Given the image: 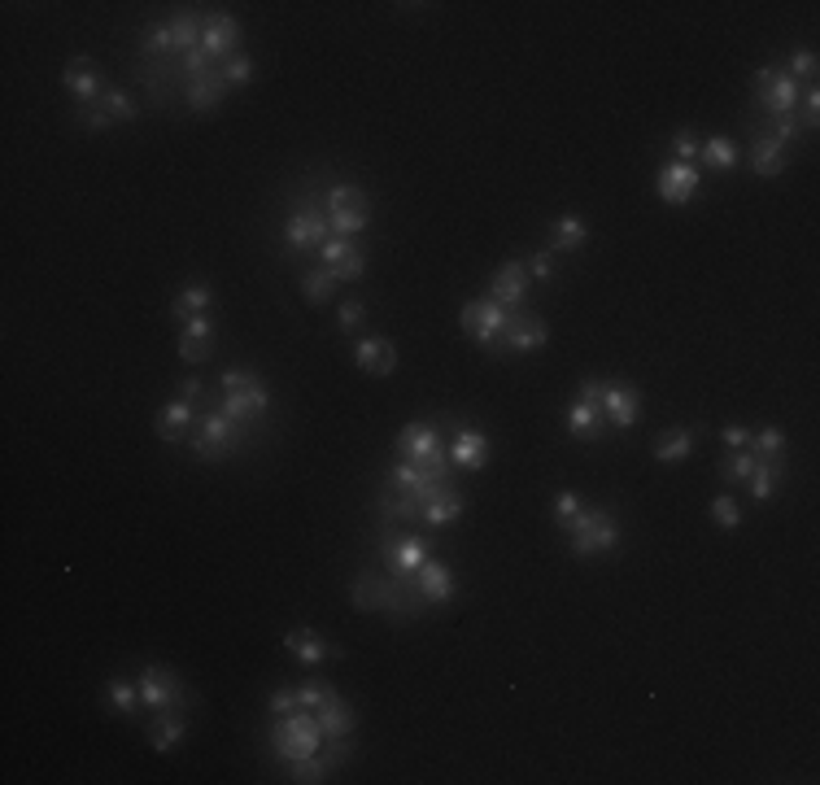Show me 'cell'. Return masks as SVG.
Here are the masks:
<instances>
[{
  "instance_id": "b9f144b4",
  "label": "cell",
  "mask_w": 820,
  "mask_h": 785,
  "mask_svg": "<svg viewBox=\"0 0 820 785\" xmlns=\"http://www.w3.org/2000/svg\"><path fill=\"white\" fill-rule=\"evenodd\" d=\"M288 781H297V785H319V781H328V764H323V755L288 759Z\"/></svg>"
},
{
  "instance_id": "6da1fadb",
  "label": "cell",
  "mask_w": 820,
  "mask_h": 785,
  "mask_svg": "<svg viewBox=\"0 0 820 785\" xmlns=\"http://www.w3.org/2000/svg\"><path fill=\"white\" fill-rule=\"evenodd\" d=\"M328 742L323 738V724L315 711L297 707L288 711V716H280V724L271 729V751L280 759H301V755H319V746Z\"/></svg>"
},
{
  "instance_id": "cb8c5ba5",
  "label": "cell",
  "mask_w": 820,
  "mask_h": 785,
  "mask_svg": "<svg viewBox=\"0 0 820 785\" xmlns=\"http://www.w3.org/2000/svg\"><path fill=\"white\" fill-rule=\"evenodd\" d=\"M210 345H214V319H210V314H192L184 336H179V358H184V362H205V358H210Z\"/></svg>"
},
{
  "instance_id": "7dc6e473",
  "label": "cell",
  "mask_w": 820,
  "mask_h": 785,
  "mask_svg": "<svg viewBox=\"0 0 820 785\" xmlns=\"http://www.w3.org/2000/svg\"><path fill=\"white\" fill-rule=\"evenodd\" d=\"M816 70H820V57L812 53V48H803V53H794V57H790L786 75H790L794 83H799V79H807V83H812V79H816Z\"/></svg>"
},
{
  "instance_id": "277c9868",
  "label": "cell",
  "mask_w": 820,
  "mask_h": 785,
  "mask_svg": "<svg viewBox=\"0 0 820 785\" xmlns=\"http://www.w3.org/2000/svg\"><path fill=\"white\" fill-rule=\"evenodd\" d=\"M568 541H572V554H602V550H611L615 541H620V528H615V519L607 511H598V506H581V515L572 519L568 528Z\"/></svg>"
},
{
  "instance_id": "f1b7e54d",
  "label": "cell",
  "mask_w": 820,
  "mask_h": 785,
  "mask_svg": "<svg viewBox=\"0 0 820 785\" xmlns=\"http://www.w3.org/2000/svg\"><path fill=\"white\" fill-rule=\"evenodd\" d=\"M184 729H188L184 711H158V720L149 724V742H153V751H158V755L175 751L179 738H184Z\"/></svg>"
},
{
  "instance_id": "e575fe53",
  "label": "cell",
  "mask_w": 820,
  "mask_h": 785,
  "mask_svg": "<svg viewBox=\"0 0 820 785\" xmlns=\"http://www.w3.org/2000/svg\"><path fill=\"white\" fill-rule=\"evenodd\" d=\"M694 441H698L694 428H672L668 437L655 441V458H659V463H681V458H690Z\"/></svg>"
},
{
  "instance_id": "44dd1931",
  "label": "cell",
  "mask_w": 820,
  "mask_h": 785,
  "mask_svg": "<svg viewBox=\"0 0 820 785\" xmlns=\"http://www.w3.org/2000/svg\"><path fill=\"white\" fill-rule=\"evenodd\" d=\"M284 650L297 663H306V668H319L323 659H332V646L323 642L315 628H288V633H284Z\"/></svg>"
},
{
  "instance_id": "ab89813d",
  "label": "cell",
  "mask_w": 820,
  "mask_h": 785,
  "mask_svg": "<svg viewBox=\"0 0 820 785\" xmlns=\"http://www.w3.org/2000/svg\"><path fill=\"white\" fill-rule=\"evenodd\" d=\"M332 288H336V275H332L328 267H323V262H319V267H310L306 275H301V297H306V301H315V306H323V301L332 297Z\"/></svg>"
},
{
  "instance_id": "9f6ffc18",
  "label": "cell",
  "mask_w": 820,
  "mask_h": 785,
  "mask_svg": "<svg viewBox=\"0 0 820 785\" xmlns=\"http://www.w3.org/2000/svg\"><path fill=\"white\" fill-rule=\"evenodd\" d=\"M602 393H607V380H594V376H589V380L581 384V402L602 406Z\"/></svg>"
},
{
  "instance_id": "f35d334b",
  "label": "cell",
  "mask_w": 820,
  "mask_h": 785,
  "mask_svg": "<svg viewBox=\"0 0 820 785\" xmlns=\"http://www.w3.org/2000/svg\"><path fill=\"white\" fill-rule=\"evenodd\" d=\"M781 476H786V467H781V463H768V458H759L755 471H751V493H755V502H773Z\"/></svg>"
},
{
  "instance_id": "7bdbcfd3",
  "label": "cell",
  "mask_w": 820,
  "mask_h": 785,
  "mask_svg": "<svg viewBox=\"0 0 820 785\" xmlns=\"http://www.w3.org/2000/svg\"><path fill=\"white\" fill-rule=\"evenodd\" d=\"M755 463H759V458H755L751 445H746V450H733V458H725V463H720V476H725L729 485H742V480H751Z\"/></svg>"
},
{
  "instance_id": "ac0fdd59",
  "label": "cell",
  "mask_w": 820,
  "mask_h": 785,
  "mask_svg": "<svg viewBox=\"0 0 820 785\" xmlns=\"http://www.w3.org/2000/svg\"><path fill=\"white\" fill-rule=\"evenodd\" d=\"M602 415H607V424H615V428H633L637 415H642V393H637L633 384H607V393H602Z\"/></svg>"
},
{
  "instance_id": "ba28073f",
  "label": "cell",
  "mask_w": 820,
  "mask_h": 785,
  "mask_svg": "<svg viewBox=\"0 0 820 785\" xmlns=\"http://www.w3.org/2000/svg\"><path fill=\"white\" fill-rule=\"evenodd\" d=\"M188 441H192V450H197L205 463H219L227 450H236V445H240V424H232L223 410H210V415L197 419V432H192Z\"/></svg>"
},
{
  "instance_id": "c3c4849f",
  "label": "cell",
  "mask_w": 820,
  "mask_h": 785,
  "mask_svg": "<svg viewBox=\"0 0 820 785\" xmlns=\"http://www.w3.org/2000/svg\"><path fill=\"white\" fill-rule=\"evenodd\" d=\"M711 519H716V524L725 528V533H733V528L742 524V511H738V502H733V498H725V493H720V498L711 502Z\"/></svg>"
},
{
  "instance_id": "7c38bea8",
  "label": "cell",
  "mask_w": 820,
  "mask_h": 785,
  "mask_svg": "<svg viewBox=\"0 0 820 785\" xmlns=\"http://www.w3.org/2000/svg\"><path fill=\"white\" fill-rule=\"evenodd\" d=\"M380 559L389 567V576H402V581H415V572L424 567L428 559V546L419 537H397V533H384L380 541Z\"/></svg>"
},
{
  "instance_id": "db71d44e",
  "label": "cell",
  "mask_w": 820,
  "mask_h": 785,
  "mask_svg": "<svg viewBox=\"0 0 820 785\" xmlns=\"http://www.w3.org/2000/svg\"><path fill=\"white\" fill-rule=\"evenodd\" d=\"M816 118H820V92L807 88V92H803V118H799V123H803V127H816Z\"/></svg>"
},
{
  "instance_id": "2e32d148",
  "label": "cell",
  "mask_w": 820,
  "mask_h": 785,
  "mask_svg": "<svg viewBox=\"0 0 820 785\" xmlns=\"http://www.w3.org/2000/svg\"><path fill=\"white\" fill-rule=\"evenodd\" d=\"M323 253V267H328L336 280H363V271H367V258H363V249L354 245V240H345V236H332L328 245L319 249Z\"/></svg>"
},
{
  "instance_id": "ee69618b",
  "label": "cell",
  "mask_w": 820,
  "mask_h": 785,
  "mask_svg": "<svg viewBox=\"0 0 820 785\" xmlns=\"http://www.w3.org/2000/svg\"><path fill=\"white\" fill-rule=\"evenodd\" d=\"M336 690H332V681H323V676H310L306 685H297V707H306V711H319L323 703H328Z\"/></svg>"
},
{
  "instance_id": "1f68e13d",
  "label": "cell",
  "mask_w": 820,
  "mask_h": 785,
  "mask_svg": "<svg viewBox=\"0 0 820 785\" xmlns=\"http://www.w3.org/2000/svg\"><path fill=\"white\" fill-rule=\"evenodd\" d=\"M376 506H380V515L389 519V524H415V519H419V502L410 498V493L393 489V485H384V489H380Z\"/></svg>"
},
{
  "instance_id": "83f0119b",
  "label": "cell",
  "mask_w": 820,
  "mask_h": 785,
  "mask_svg": "<svg viewBox=\"0 0 820 785\" xmlns=\"http://www.w3.org/2000/svg\"><path fill=\"white\" fill-rule=\"evenodd\" d=\"M751 157H755V175H764V179H777L781 171H786V162H790L786 144L773 140V136H755Z\"/></svg>"
},
{
  "instance_id": "d6986e66",
  "label": "cell",
  "mask_w": 820,
  "mask_h": 785,
  "mask_svg": "<svg viewBox=\"0 0 820 785\" xmlns=\"http://www.w3.org/2000/svg\"><path fill=\"white\" fill-rule=\"evenodd\" d=\"M698 184H703V179H698V171H694L690 162H672V166H663V171H659V184H655V188H659L663 201L685 205V201L698 197Z\"/></svg>"
},
{
  "instance_id": "52a82bcc",
  "label": "cell",
  "mask_w": 820,
  "mask_h": 785,
  "mask_svg": "<svg viewBox=\"0 0 820 785\" xmlns=\"http://www.w3.org/2000/svg\"><path fill=\"white\" fill-rule=\"evenodd\" d=\"M136 685H140L144 707H153V711H184L188 707V690H184V681H179V672L162 668V663H149Z\"/></svg>"
},
{
  "instance_id": "484cf974",
  "label": "cell",
  "mask_w": 820,
  "mask_h": 785,
  "mask_svg": "<svg viewBox=\"0 0 820 785\" xmlns=\"http://www.w3.org/2000/svg\"><path fill=\"white\" fill-rule=\"evenodd\" d=\"M158 437L162 441H188L192 437V428H197V406H188V402H171V406H162L158 410Z\"/></svg>"
},
{
  "instance_id": "74e56055",
  "label": "cell",
  "mask_w": 820,
  "mask_h": 785,
  "mask_svg": "<svg viewBox=\"0 0 820 785\" xmlns=\"http://www.w3.org/2000/svg\"><path fill=\"white\" fill-rule=\"evenodd\" d=\"M698 162L711 166V171H729V166L738 162V144L729 136H711V140H703V149H698Z\"/></svg>"
},
{
  "instance_id": "816d5d0a",
  "label": "cell",
  "mask_w": 820,
  "mask_h": 785,
  "mask_svg": "<svg viewBox=\"0 0 820 785\" xmlns=\"http://www.w3.org/2000/svg\"><path fill=\"white\" fill-rule=\"evenodd\" d=\"M803 136V123L799 118H773V140H781V144H790V140H799Z\"/></svg>"
},
{
  "instance_id": "f546056e",
  "label": "cell",
  "mask_w": 820,
  "mask_h": 785,
  "mask_svg": "<svg viewBox=\"0 0 820 785\" xmlns=\"http://www.w3.org/2000/svg\"><path fill=\"white\" fill-rule=\"evenodd\" d=\"M315 716L323 724V738H349V733H354V707H349L341 694H332Z\"/></svg>"
},
{
  "instance_id": "5bb4252c",
  "label": "cell",
  "mask_w": 820,
  "mask_h": 785,
  "mask_svg": "<svg viewBox=\"0 0 820 785\" xmlns=\"http://www.w3.org/2000/svg\"><path fill=\"white\" fill-rule=\"evenodd\" d=\"M79 114H83V127L105 131L114 123H131V118H136V101H131L123 88H105L101 96H96V105H83Z\"/></svg>"
},
{
  "instance_id": "8992f818",
  "label": "cell",
  "mask_w": 820,
  "mask_h": 785,
  "mask_svg": "<svg viewBox=\"0 0 820 785\" xmlns=\"http://www.w3.org/2000/svg\"><path fill=\"white\" fill-rule=\"evenodd\" d=\"M367 219H371V201H367V192H363V188H354V184H336V188L328 192V223H332V232H336V236L354 240V236L367 227Z\"/></svg>"
},
{
  "instance_id": "8d00e7d4",
  "label": "cell",
  "mask_w": 820,
  "mask_h": 785,
  "mask_svg": "<svg viewBox=\"0 0 820 785\" xmlns=\"http://www.w3.org/2000/svg\"><path fill=\"white\" fill-rule=\"evenodd\" d=\"M463 506H467V498L458 489H450L445 498H437V502H428L424 506V524L428 528H445V524H454L458 515H463Z\"/></svg>"
},
{
  "instance_id": "60d3db41",
  "label": "cell",
  "mask_w": 820,
  "mask_h": 785,
  "mask_svg": "<svg viewBox=\"0 0 820 785\" xmlns=\"http://www.w3.org/2000/svg\"><path fill=\"white\" fill-rule=\"evenodd\" d=\"M751 450H755V458H768V463H781V458H786V432H781L777 424L759 428L755 437H751Z\"/></svg>"
},
{
  "instance_id": "7402d4cb",
  "label": "cell",
  "mask_w": 820,
  "mask_h": 785,
  "mask_svg": "<svg viewBox=\"0 0 820 785\" xmlns=\"http://www.w3.org/2000/svg\"><path fill=\"white\" fill-rule=\"evenodd\" d=\"M223 92H227V83H223V75H219V66H210V70H205V75H192V79H188V88H184L188 105H192V110H197V114L219 110Z\"/></svg>"
},
{
  "instance_id": "11a10c76",
  "label": "cell",
  "mask_w": 820,
  "mask_h": 785,
  "mask_svg": "<svg viewBox=\"0 0 820 785\" xmlns=\"http://www.w3.org/2000/svg\"><path fill=\"white\" fill-rule=\"evenodd\" d=\"M271 711H275V716H288V711H297V690H275V694H271Z\"/></svg>"
},
{
  "instance_id": "681fc988",
  "label": "cell",
  "mask_w": 820,
  "mask_h": 785,
  "mask_svg": "<svg viewBox=\"0 0 820 785\" xmlns=\"http://www.w3.org/2000/svg\"><path fill=\"white\" fill-rule=\"evenodd\" d=\"M363 319H367L363 301H345L341 314H336V328H341V332H358V328H363Z\"/></svg>"
},
{
  "instance_id": "f907efd6",
  "label": "cell",
  "mask_w": 820,
  "mask_h": 785,
  "mask_svg": "<svg viewBox=\"0 0 820 785\" xmlns=\"http://www.w3.org/2000/svg\"><path fill=\"white\" fill-rule=\"evenodd\" d=\"M698 149H703V140H698L694 131H677V136H672V153H677L681 162H694Z\"/></svg>"
},
{
  "instance_id": "4316f807",
  "label": "cell",
  "mask_w": 820,
  "mask_h": 785,
  "mask_svg": "<svg viewBox=\"0 0 820 785\" xmlns=\"http://www.w3.org/2000/svg\"><path fill=\"white\" fill-rule=\"evenodd\" d=\"M415 585L428 602H450L454 598V572L437 559H424V567L415 572Z\"/></svg>"
},
{
  "instance_id": "6f0895ef",
  "label": "cell",
  "mask_w": 820,
  "mask_h": 785,
  "mask_svg": "<svg viewBox=\"0 0 820 785\" xmlns=\"http://www.w3.org/2000/svg\"><path fill=\"white\" fill-rule=\"evenodd\" d=\"M205 384L201 380H184V384H179V402H188V406H197V402H205Z\"/></svg>"
},
{
  "instance_id": "bcb514c9",
  "label": "cell",
  "mask_w": 820,
  "mask_h": 785,
  "mask_svg": "<svg viewBox=\"0 0 820 785\" xmlns=\"http://www.w3.org/2000/svg\"><path fill=\"white\" fill-rule=\"evenodd\" d=\"M581 493H572V489H563L559 493V498H554V524H559V528H568L572 524V519L576 515H581Z\"/></svg>"
},
{
  "instance_id": "e0dca14e",
  "label": "cell",
  "mask_w": 820,
  "mask_h": 785,
  "mask_svg": "<svg viewBox=\"0 0 820 785\" xmlns=\"http://www.w3.org/2000/svg\"><path fill=\"white\" fill-rule=\"evenodd\" d=\"M546 323L537 314H511L506 319V336H502V354H533L546 345Z\"/></svg>"
},
{
  "instance_id": "4dcf8cb0",
  "label": "cell",
  "mask_w": 820,
  "mask_h": 785,
  "mask_svg": "<svg viewBox=\"0 0 820 785\" xmlns=\"http://www.w3.org/2000/svg\"><path fill=\"white\" fill-rule=\"evenodd\" d=\"M568 432L576 441H598L602 432H607V415H602V406L594 402H576L572 415H568Z\"/></svg>"
},
{
  "instance_id": "8fae6325",
  "label": "cell",
  "mask_w": 820,
  "mask_h": 785,
  "mask_svg": "<svg viewBox=\"0 0 820 785\" xmlns=\"http://www.w3.org/2000/svg\"><path fill=\"white\" fill-rule=\"evenodd\" d=\"M397 458L419 463V467L450 463V458H445V445H441V437H437V428H432V424H406L402 437H397Z\"/></svg>"
},
{
  "instance_id": "d6a6232c",
  "label": "cell",
  "mask_w": 820,
  "mask_h": 785,
  "mask_svg": "<svg viewBox=\"0 0 820 785\" xmlns=\"http://www.w3.org/2000/svg\"><path fill=\"white\" fill-rule=\"evenodd\" d=\"M585 240H589V223L581 219V214H563V219H554L550 253H572V249H581Z\"/></svg>"
},
{
  "instance_id": "d4e9b609",
  "label": "cell",
  "mask_w": 820,
  "mask_h": 785,
  "mask_svg": "<svg viewBox=\"0 0 820 785\" xmlns=\"http://www.w3.org/2000/svg\"><path fill=\"white\" fill-rule=\"evenodd\" d=\"M450 463L458 467V471H480L489 463V441L480 437L476 428H458V437H454V445H450Z\"/></svg>"
},
{
  "instance_id": "603a6c76",
  "label": "cell",
  "mask_w": 820,
  "mask_h": 785,
  "mask_svg": "<svg viewBox=\"0 0 820 785\" xmlns=\"http://www.w3.org/2000/svg\"><path fill=\"white\" fill-rule=\"evenodd\" d=\"M358 371L363 376H393V367H397V349H393V341H384V336H367L363 345H358Z\"/></svg>"
},
{
  "instance_id": "9c48e42d",
  "label": "cell",
  "mask_w": 820,
  "mask_h": 785,
  "mask_svg": "<svg viewBox=\"0 0 820 785\" xmlns=\"http://www.w3.org/2000/svg\"><path fill=\"white\" fill-rule=\"evenodd\" d=\"M288 245L293 249H323L332 240V223H328V210H319L315 201H297L293 214H288V227H284Z\"/></svg>"
},
{
  "instance_id": "7a4b0ae2",
  "label": "cell",
  "mask_w": 820,
  "mask_h": 785,
  "mask_svg": "<svg viewBox=\"0 0 820 785\" xmlns=\"http://www.w3.org/2000/svg\"><path fill=\"white\" fill-rule=\"evenodd\" d=\"M271 406V393L253 371H223V402L219 410L232 424H253Z\"/></svg>"
},
{
  "instance_id": "f5cc1de1",
  "label": "cell",
  "mask_w": 820,
  "mask_h": 785,
  "mask_svg": "<svg viewBox=\"0 0 820 785\" xmlns=\"http://www.w3.org/2000/svg\"><path fill=\"white\" fill-rule=\"evenodd\" d=\"M524 267H528V275H537V280H550V275H554V253L541 249V253H533V258L524 262Z\"/></svg>"
},
{
  "instance_id": "d590c367",
  "label": "cell",
  "mask_w": 820,
  "mask_h": 785,
  "mask_svg": "<svg viewBox=\"0 0 820 785\" xmlns=\"http://www.w3.org/2000/svg\"><path fill=\"white\" fill-rule=\"evenodd\" d=\"M105 698H110V711H114V716H136V707L144 703V698H140V685H131L127 676H114V681L105 685Z\"/></svg>"
},
{
  "instance_id": "9a60e30c",
  "label": "cell",
  "mask_w": 820,
  "mask_h": 785,
  "mask_svg": "<svg viewBox=\"0 0 820 785\" xmlns=\"http://www.w3.org/2000/svg\"><path fill=\"white\" fill-rule=\"evenodd\" d=\"M62 83L70 88V96L79 101V110H83V105H96V96L110 88V83H105V75H101V66H96L92 57H70Z\"/></svg>"
},
{
  "instance_id": "30bf717a",
  "label": "cell",
  "mask_w": 820,
  "mask_h": 785,
  "mask_svg": "<svg viewBox=\"0 0 820 785\" xmlns=\"http://www.w3.org/2000/svg\"><path fill=\"white\" fill-rule=\"evenodd\" d=\"M755 101H759V110H764L768 118H790L794 105H799V83H794L786 70L764 66L755 75Z\"/></svg>"
},
{
  "instance_id": "680465c9",
  "label": "cell",
  "mask_w": 820,
  "mask_h": 785,
  "mask_svg": "<svg viewBox=\"0 0 820 785\" xmlns=\"http://www.w3.org/2000/svg\"><path fill=\"white\" fill-rule=\"evenodd\" d=\"M725 445H733V450H746V445H751V432H746L742 424H729L725 428Z\"/></svg>"
},
{
  "instance_id": "836d02e7",
  "label": "cell",
  "mask_w": 820,
  "mask_h": 785,
  "mask_svg": "<svg viewBox=\"0 0 820 785\" xmlns=\"http://www.w3.org/2000/svg\"><path fill=\"white\" fill-rule=\"evenodd\" d=\"M210 301H214V288L192 280V284H184V293H179V297L171 301V314H175V319H184V323H188L192 314H210Z\"/></svg>"
},
{
  "instance_id": "f6af8a7d",
  "label": "cell",
  "mask_w": 820,
  "mask_h": 785,
  "mask_svg": "<svg viewBox=\"0 0 820 785\" xmlns=\"http://www.w3.org/2000/svg\"><path fill=\"white\" fill-rule=\"evenodd\" d=\"M219 75L227 88H245V83H253V62L245 53H236V57H227V62L219 66Z\"/></svg>"
},
{
  "instance_id": "3957f363",
  "label": "cell",
  "mask_w": 820,
  "mask_h": 785,
  "mask_svg": "<svg viewBox=\"0 0 820 785\" xmlns=\"http://www.w3.org/2000/svg\"><path fill=\"white\" fill-rule=\"evenodd\" d=\"M201 31H205V18L184 9V14H175L166 27L144 35V57H149V62L153 57H184L192 48H201Z\"/></svg>"
},
{
  "instance_id": "ffe728a7",
  "label": "cell",
  "mask_w": 820,
  "mask_h": 785,
  "mask_svg": "<svg viewBox=\"0 0 820 785\" xmlns=\"http://www.w3.org/2000/svg\"><path fill=\"white\" fill-rule=\"evenodd\" d=\"M489 288H493V301H498L502 310L524 306V297H528V267H524V262H502Z\"/></svg>"
},
{
  "instance_id": "5b68a950",
  "label": "cell",
  "mask_w": 820,
  "mask_h": 785,
  "mask_svg": "<svg viewBox=\"0 0 820 785\" xmlns=\"http://www.w3.org/2000/svg\"><path fill=\"white\" fill-rule=\"evenodd\" d=\"M506 319H511V310H502L493 297H485V301H467L463 314H458V323H463V332L472 336L476 345H485L489 354H502Z\"/></svg>"
},
{
  "instance_id": "4fadbf2b",
  "label": "cell",
  "mask_w": 820,
  "mask_h": 785,
  "mask_svg": "<svg viewBox=\"0 0 820 785\" xmlns=\"http://www.w3.org/2000/svg\"><path fill=\"white\" fill-rule=\"evenodd\" d=\"M240 22L232 14H205V31H201V53L210 57L214 66H223L227 57L240 53Z\"/></svg>"
}]
</instances>
